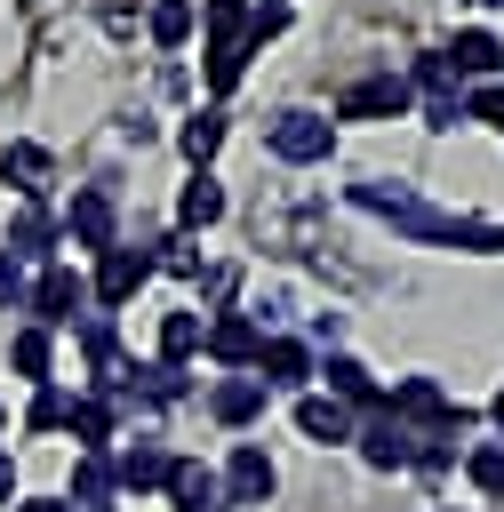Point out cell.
I'll return each instance as SVG.
<instances>
[{
	"instance_id": "cell-19",
	"label": "cell",
	"mask_w": 504,
	"mask_h": 512,
	"mask_svg": "<svg viewBox=\"0 0 504 512\" xmlns=\"http://www.w3.org/2000/svg\"><path fill=\"white\" fill-rule=\"evenodd\" d=\"M8 360H16L24 376H48V360H56V344H48V328H24V336L8 344Z\"/></svg>"
},
{
	"instance_id": "cell-10",
	"label": "cell",
	"mask_w": 504,
	"mask_h": 512,
	"mask_svg": "<svg viewBox=\"0 0 504 512\" xmlns=\"http://www.w3.org/2000/svg\"><path fill=\"white\" fill-rule=\"evenodd\" d=\"M256 360H264V376H256L264 392H272V384H304V376H312V352H304V344H288V336H280V344H256Z\"/></svg>"
},
{
	"instance_id": "cell-5",
	"label": "cell",
	"mask_w": 504,
	"mask_h": 512,
	"mask_svg": "<svg viewBox=\"0 0 504 512\" xmlns=\"http://www.w3.org/2000/svg\"><path fill=\"white\" fill-rule=\"evenodd\" d=\"M224 488H232V504H264V496L280 488V472H272V456H264V448H232Z\"/></svg>"
},
{
	"instance_id": "cell-29",
	"label": "cell",
	"mask_w": 504,
	"mask_h": 512,
	"mask_svg": "<svg viewBox=\"0 0 504 512\" xmlns=\"http://www.w3.org/2000/svg\"><path fill=\"white\" fill-rule=\"evenodd\" d=\"M472 112H480V120H496V128H504V88H480V96H472Z\"/></svg>"
},
{
	"instance_id": "cell-2",
	"label": "cell",
	"mask_w": 504,
	"mask_h": 512,
	"mask_svg": "<svg viewBox=\"0 0 504 512\" xmlns=\"http://www.w3.org/2000/svg\"><path fill=\"white\" fill-rule=\"evenodd\" d=\"M272 152H280V160H328V152H336V128H328L320 112H280V120H272Z\"/></svg>"
},
{
	"instance_id": "cell-26",
	"label": "cell",
	"mask_w": 504,
	"mask_h": 512,
	"mask_svg": "<svg viewBox=\"0 0 504 512\" xmlns=\"http://www.w3.org/2000/svg\"><path fill=\"white\" fill-rule=\"evenodd\" d=\"M64 416H72L64 392H40V400H32V432H64Z\"/></svg>"
},
{
	"instance_id": "cell-24",
	"label": "cell",
	"mask_w": 504,
	"mask_h": 512,
	"mask_svg": "<svg viewBox=\"0 0 504 512\" xmlns=\"http://www.w3.org/2000/svg\"><path fill=\"white\" fill-rule=\"evenodd\" d=\"M216 144H224V120H216V112H200V120H184V152H192V160H208Z\"/></svg>"
},
{
	"instance_id": "cell-6",
	"label": "cell",
	"mask_w": 504,
	"mask_h": 512,
	"mask_svg": "<svg viewBox=\"0 0 504 512\" xmlns=\"http://www.w3.org/2000/svg\"><path fill=\"white\" fill-rule=\"evenodd\" d=\"M408 104V80L400 72H376V80H360L352 96H344V120H384V112H400Z\"/></svg>"
},
{
	"instance_id": "cell-9",
	"label": "cell",
	"mask_w": 504,
	"mask_h": 512,
	"mask_svg": "<svg viewBox=\"0 0 504 512\" xmlns=\"http://www.w3.org/2000/svg\"><path fill=\"white\" fill-rule=\"evenodd\" d=\"M64 224H72V240H80V248H112V200H104V192H80Z\"/></svg>"
},
{
	"instance_id": "cell-27",
	"label": "cell",
	"mask_w": 504,
	"mask_h": 512,
	"mask_svg": "<svg viewBox=\"0 0 504 512\" xmlns=\"http://www.w3.org/2000/svg\"><path fill=\"white\" fill-rule=\"evenodd\" d=\"M272 32H288V8H280V0H264V8L248 16V40H272Z\"/></svg>"
},
{
	"instance_id": "cell-12",
	"label": "cell",
	"mask_w": 504,
	"mask_h": 512,
	"mask_svg": "<svg viewBox=\"0 0 504 512\" xmlns=\"http://www.w3.org/2000/svg\"><path fill=\"white\" fill-rule=\"evenodd\" d=\"M208 408H216L224 424H248V416H264V384H256V376H232V384L208 392Z\"/></svg>"
},
{
	"instance_id": "cell-30",
	"label": "cell",
	"mask_w": 504,
	"mask_h": 512,
	"mask_svg": "<svg viewBox=\"0 0 504 512\" xmlns=\"http://www.w3.org/2000/svg\"><path fill=\"white\" fill-rule=\"evenodd\" d=\"M8 496H16V464L0 456V504H8Z\"/></svg>"
},
{
	"instance_id": "cell-25",
	"label": "cell",
	"mask_w": 504,
	"mask_h": 512,
	"mask_svg": "<svg viewBox=\"0 0 504 512\" xmlns=\"http://www.w3.org/2000/svg\"><path fill=\"white\" fill-rule=\"evenodd\" d=\"M472 480H480L488 496H504V440H488V448H472Z\"/></svg>"
},
{
	"instance_id": "cell-31",
	"label": "cell",
	"mask_w": 504,
	"mask_h": 512,
	"mask_svg": "<svg viewBox=\"0 0 504 512\" xmlns=\"http://www.w3.org/2000/svg\"><path fill=\"white\" fill-rule=\"evenodd\" d=\"M16 512H64V504H48V496H32V504H16Z\"/></svg>"
},
{
	"instance_id": "cell-4",
	"label": "cell",
	"mask_w": 504,
	"mask_h": 512,
	"mask_svg": "<svg viewBox=\"0 0 504 512\" xmlns=\"http://www.w3.org/2000/svg\"><path fill=\"white\" fill-rule=\"evenodd\" d=\"M80 304H88V288H80L64 264H48V272H40V288H32V312L64 328V320H80Z\"/></svg>"
},
{
	"instance_id": "cell-8",
	"label": "cell",
	"mask_w": 504,
	"mask_h": 512,
	"mask_svg": "<svg viewBox=\"0 0 504 512\" xmlns=\"http://www.w3.org/2000/svg\"><path fill=\"white\" fill-rule=\"evenodd\" d=\"M168 464H176L168 448H152V440H136V448H120V464H112V480H120V488H160V480H168Z\"/></svg>"
},
{
	"instance_id": "cell-17",
	"label": "cell",
	"mask_w": 504,
	"mask_h": 512,
	"mask_svg": "<svg viewBox=\"0 0 504 512\" xmlns=\"http://www.w3.org/2000/svg\"><path fill=\"white\" fill-rule=\"evenodd\" d=\"M176 216H184V224H216V216H224V192H216L208 176H192L184 200H176Z\"/></svg>"
},
{
	"instance_id": "cell-3",
	"label": "cell",
	"mask_w": 504,
	"mask_h": 512,
	"mask_svg": "<svg viewBox=\"0 0 504 512\" xmlns=\"http://www.w3.org/2000/svg\"><path fill=\"white\" fill-rule=\"evenodd\" d=\"M144 272H152V256H144V248H104V272H96V296H104V304H128V296L144 288Z\"/></svg>"
},
{
	"instance_id": "cell-21",
	"label": "cell",
	"mask_w": 504,
	"mask_h": 512,
	"mask_svg": "<svg viewBox=\"0 0 504 512\" xmlns=\"http://www.w3.org/2000/svg\"><path fill=\"white\" fill-rule=\"evenodd\" d=\"M72 432H80V448H104V432H112V408L104 400H72V416H64Z\"/></svg>"
},
{
	"instance_id": "cell-16",
	"label": "cell",
	"mask_w": 504,
	"mask_h": 512,
	"mask_svg": "<svg viewBox=\"0 0 504 512\" xmlns=\"http://www.w3.org/2000/svg\"><path fill=\"white\" fill-rule=\"evenodd\" d=\"M256 344H264V336H256V320H216V328H208V352H216V360H232V368H240V360H256Z\"/></svg>"
},
{
	"instance_id": "cell-18",
	"label": "cell",
	"mask_w": 504,
	"mask_h": 512,
	"mask_svg": "<svg viewBox=\"0 0 504 512\" xmlns=\"http://www.w3.org/2000/svg\"><path fill=\"white\" fill-rule=\"evenodd\" d=\"M72 496H80L88 512H104V496H112V464H104V456H80V472H72Z\"/></svg>"
},
{
	"instance_id": "cell-11",
	"label": "cell",
	"mask_w": 504,
	"mask_h": 512,
	"mask_svg": "<svg viewBox=\"0 0 504 512\" xmlns=\"http://www.w3.org/2000/svg\"><path fill=\"white\" fill-rule=\"evenodd\" d=\"M0 176L32 200V192H48V152H40V144H8V152H0Z\"/></svg>"
},
{
	"instance_id": "cell-22",
	"label": "cell",
	"mask_w": 504,
	"mask_h": 512,
	"mask_svg": "<svg viewBox=\"0 0 504 512\" xmlns=\"http://www.w3.org/2000/svg\"><path fill=\"white\" fill-rule=\"evenodd\" d=\"M184 32H192V0H160V8H152V40H160V48H176Z\"/></svg>"
},
{
	"instance_id": "cell-1",
	"label": "cell",
	"mask_w": 504,
	"mask_h": 512,
	"mask_svg": "<svg viewBox=\"0 0 504 512\" xmlns=\"http://www.w3.org/2000/svg\"><path fill=\"white\" fill-rule=\"evenodd\" d=\"M240 64H248V16H240V0H208V88L224 96L240 80Z\"/></svg>"
},
{
	"instance_id": "cell-20",
	"label": "cell",
	"mask_w": 504,
	"mask_h": 512,
	"mask_svg": "<svg viewBox=\"0 0 504 512\" xmlns=\"http://www.w3.org/2000/svg\"><path fill=\"white\" fill-rule=\"evenodd\" d=\"M328 384H336V400H376V376H368L360 360H344V352L328 360Z\"/></svg>"
},
{
	"instance_id": "cell-15",
	"label": "cell",
	"mask_w": 504,
	"mask_h": 512,
	"mask_svg": "<svg viewBox=\"0 0 504 512\" xmlns=\"http://www.w3.org/2000/svg\"><path fill=\"white\" fill-rule=\"evenodd\" d=\"M496 64H504L496 32H456V48H448V72H496Z\"/></svg>"
},
{
	"instance_id": "cell-7",
	"label": "cell",
	"mask_w": 504,
	"mask_h": 512,
	"mask_svg": "<svg viewBox=\"0 0 504 512\" xmlns=\"http://www.w3.org/2000/svg\"><path fill=\"white\" fill-rule=\"evenodd\" d=\"M296 432H304V440H320V448H328V440H352V408L312 392V400H296Z\"/></svg>"
},
{
	"instance_id": "cell-23",
	"label": "cell",
	"mask_w": 504,
	"mask_h": 512,
	"mask_svg": "<svg viewBox=\"0 0 504 512\" xmlns=\"http://www.w3.org/2000/svg\"><path fill=\"white\" fill-rule=\"evenodd\" d=\"M192 344H200V320H192V312H168V320H160V352H168V360H184Z\"/></svg>"
},
{
	"instance_id": "cell-28",
	"label": "cell",
	"mask_w": 504,
	"mask_h": 512,
	"mask_svg": "<svg viewBox=\"0 0 504 512\" xmlns=\"http://www.w3.org/2000/svg\"><path fill=\"white\" fill-rule=\"evenodd\" d=\"M16 296H24V264H16V256H0V304H16Z\"/></svg>"
},
{
	"instance_id": "cell-14",
	"label": "cell",
	"mask_w": 504,
	"mask_h": 512,
	"mask_svg": "<svg viewBox=\"0 0 504 512\" xmlns=\"http://www.w3.org/2000/svg\"><path fill=\"white\" fill-rule=\"evenodd\" d=\"M168 488H176V512H216V472L208 464H168Z\"/></svg>"
},
{
	"instance_id": "cell-13",
	"label": "cell",
	"mask_w": 504,
	"mask_h": 512,
	"mask_svg": "<svg viewBox=\"0 0 504 512\" xmlns=\"http://www.w3.org/2000/svg\"><path fill=\"white\" fill-rule=\"evenodd\" d=\"M408 448H416V440H408V432H400V424H392V416H384V424H368V432H360V456H368V464H376V472H400V464H408Z\"/></svg>"
},
{
	"instance_id": "cell-32",
	"label": "cell",
	"mask_w": 504,
	"mask_h": 512,
	"mask_svg": "<svg viewBox=\"0 0 504 512\" xmlns=\"http://www.w3.org/2000/svg\"><path fill=\"white\" fill-rule=\"evenodd\" d=\"M496 424H504V392H496Z\"/></svg>"
}]
</instances>
